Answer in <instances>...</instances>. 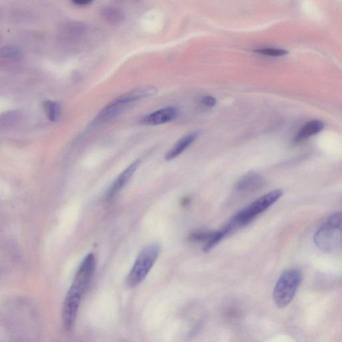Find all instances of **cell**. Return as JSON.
I'll return each instance as SVG.
<instances>
[{"label": "cell", "mask_w": 342, "mask_h": 342, "mask_svg": "<svg viewBox=\"0 0 342 342\" xmlns=\"http://www.w3.org/2000/svg\"><path fill=\"white\" fill-rule=\"evenodd\" d=\"M96 269V258L89 253L82 261L69 288L62 307V323L66 331L72 330L77 319L80 304L87 293Z\"/></svg>", "instance_id": "cell-1"}, {"label": "cell", "mask_w": 342, "mask_h": 342, "mask_svg": "<svg viewBox=\"0 0 342 342\" xmlns=\"http://www.w3.org/2000/svg\"><path fill=\"white\" fill-rule=\"evenodd\" d=\"M314 243L319 249L332 251L342 246V213L329 217L314 236Z\"/></svg>", "instance_id": "cell-2"}, {"label": "cell", "mask_w": 342, "mask_h": 342, "mask_svg": "<svg viewBox=\"0 0 342 342\" xmlns=\"http://www.w3.org/2000/svg\"><path fill=\"white\" fill-rule=\"evenodd\" d=\"M283 190L276 189L269 192L262 197L258 198L246 208L239 211L232 218L229 224L233 229L237 227H244L251 223L258 216L262 214L267 209L272 207L281 197Z\"/></svg>", "instance_id": "cell-3"}, {"label": "cell", "mask_w": 342, "mask_h": 342, "mask_svg": "<svg viewBox=\"0 0 342 342\" xmlns=\"http://www.w3.org/2000/svg\"><path fill=\"white\" fill-rule=\"evenodd\" d=\"M302 279V273L298 269H289L281 275L273 293L275 304L278 308H283L290 304Z\"/></svg>", "instance_id": "cell-4"}, {"label": "cell", "mask_w": 342, "mask_h": 342, "mask_svg": "<svg viewBox=\"0 0 342 342\" xmlns=\"http://www.w3.org/2000/svg\"><path fill=\"white\" fill-rule=\"evenodd\" d=\"M160 251V246L157 244L149 245L142 250L127 278L129 286L136 287L145 279L158 259Z\"/></svg>", "instance_id": "cell-5"}, {"label": "cell", "mask_w": 342, "mask_h": 342, "mask_svg": "<svg viewBox=\"0 0 342 342\" xmlns=\"http://www.w3.org/2000/svg\"><path fill=\"white\" fill-rule=\"evenodd\" d=\"M130 104L120 100L119 98L110 102L95 118L93 125L102 124L115 119L124 113Z\"/></svg>", "instance_id": "cell-6"}, {"label": "cell", "mask_w": 342, "mask_h": 342, "mask_svg": "<svg viewBox=\"0 0 342 342\" xmlns=\"http://www.w3.org/2000/svg\"><path fill=\"white\" fill-rule=\"evenodd\" d=\"M178 110L175 107L170 106L162 108L146 116L142 119L141 123L149 126L165 124L173 121L178 116Z\"/></svg>", "instance_id": "cell-7"}, {"label": "cell", "mask_w": 342, "mask_h": 342, "mask_svg": "<svg viewBox=\"0 0 342 342\" xmlns=\"http://www.w3.org/2000/svg\"><path fill=\"white\" fill-rule=\"evenodd\" d=\"M139 164L140 160H136V161L132 162L128 167H127L126 169L120 175V176L116 179L115 182H114L113 184L110 187L108 191L106 192V200L113 199V198L122 190V188H124L126 183L130 181L132 175L135 173Z\"/></svg>", "instance_id": "cell-8"}, {"label": "cell", "mask_w": 342, "mask_h": 342, "mask_svg": "<svg viewBox=\"0 0 342 342\" xmlns=\"http://www.w3.org/2000/svg\"><path fill=\"white\" fill-rule=\"evenodd\" d=\"M263 186V177L255 172H250L237 181L235 189L241 192H253Z\"/></svg>", "instance_id": "cell-9"}, {"label": "cell", "mask_w": 342, "mask_h": 342, "mask_svg": "<svg viewBox=\"0 0 342 342\" xmlns=\"http://www.w3.org/2000/svg\"><path fill=\"white\" fill-rule=\"evenodd\" d=\"M199 134V132L194 131L186 134V136H183V137L180 138V139L173 145V147L166 153L165 156H164V159L169 161V160H171L174 159V158H177V156L182 154L187 149H188V148L197 139Z\"/></svg>", "instance_id": "cell-10"}, {"label": "cell", "mask_w": 342, "mask_h": 342, "mask_svg": "<svg viewBox=\"0 0 342 342\" xmlns=\"http://www.w3.org/2000/svg\"><path fill=\"white\" fill-rule=\"evenodd\" d=\"M158 92V89L156 87L152 86H145L136 88L125 94L118 97L120 100L124 101L127 103L131 104L136 101L142 100V99L148 98L156 94Z\"/></svg>", "instance_id": "cell-11"}, {"label": "cell", "mask_w": 342, "mask_h": 342, "mask_svg": "<svg viewBox=\"0 0 342 342\" xmlns=\"http://www.w3.org/2000/svg\"><path fill=\"white\" fill-rule=\"evenodd\" d=\"M323 127H324V124L318 120L310 121L301 128L300 131L295 136L294 141L295 143H301L305 140H307L311 136L319 133L323 130Z\"/></svg>", "instance_id": "cell-12"}, {"label": "cell", "mask_w": 342, "mask_h": 342, "mask_svg": "<svg viewBox=\"0 0 342 342\" xmlns=\"http://www.w3.org/2000/svg\"><path fill=\"white\" fill-rule=\"evenodd\" d=\"M101 16L106 22L117 24L122 22L124 18V14L119 7H108L101 12Z\"/></svg>", "instance_id": "cell-13"}, {"label": "cell", "mask_w": 342, "mask_h": 342, "mask_svg": "<svg viewBox=\"0 0 342 342\" xmlns=\"http://www.w3.org/2000/svg\"><path fill=\"white\" fill-rule=\"evenodd\" d=\"M45 113L51 122H57L61 114V105L55 101H45L44 104Z\"/></svg>", "instance_id": "cell-14"}, {"label": "cell", "mask_w": 342, "mask_h": 342, "mask_svg": "<svg viewBox=\"0 0 342 342\" xmlns=\"http://www.w3.org/2000/svg\"><path fill=\"white\" fill-rule=\"evenodd\" d=\"M22 55H23V52L18 46L10 45V46H4L1 50V56L3 59L18 60L21 59Z\"/></svg>", "instance_id": "cell-15"}, {"label": "cell", "mask_w": 342, "mask_h": 342, "mask_svg": "<svg viewBox=\"0 0 342 342\" xmlns=\"http://www.w3.org/2000/svg\"><path fill=\"white\" fill-rule=\"evenodd\" d=\"M254 52L261 55L272 57H281L288 54L287 50L278 48H261L254 50Z\"/></svg>", "instance_id": "cell-16"}, {"label": "cell", "mask_w": 342, "mask_h": 342, "mask_svg": "<svg viewBox=\"0 0 342 342\" xmlns=\"http://www.w3.org/2000/svg\"><path fill=\"white\" fill-rule=\"evenodd\" d=\"M214 231H198L190 233L189 239L192 242L204 243V246L211 240Z\"/></svg>", "instance_id": "cell-17"}, {"label": "cell", "mask_w": 342, "mask_h": 342, "mask_svg": "<svg viewBox=\"0 0 342 342\" xmlns=\"http://www.w3.org/2000/svg\"><path fill=\"white\" fill-rule=\"evenodd\" d=\"M201 103L207 107H214L217 104V100L211 96H205L201 99Z\"/></svg>", "instance_id": "cell-18"}, {"label": "cell", "mask_w": 342, "mask_h": 342, "mask_svg": "<svg viewBox=\"0 0 342 342\" xmlns=\"http://www.w3.org/2000/svg\"><path fill=\"white\" fill-rule=\"evenodd\" d=\"M93 3L91 1H73L72 3L78 7H86Z\"/></svg>", "instance_id": "cell-19"}]
</instances>
